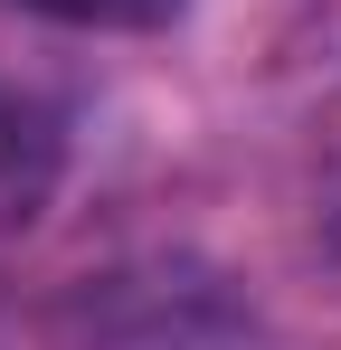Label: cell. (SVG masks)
Instances as JSON below:
<instances>
[{
	"label": "cell",
	"instance_id": "obj_1",
	"mask_svg": "<svg viewBox=\"0 0 341 350\" xmlns=\"http://www.w3.org/2000/svg\"><path fill=\"white\" fill-rule=\"evenodd\" d=\"M57 171H66V114L38 85L0 76V237H19L57 199Z\"/></svg>",
	"mask_w": 341,
	"mask_h": 350
},
{
	"label": "cell",
	"instance_id": "obj_2",
	"mask_svg": "<svg viewBox=\"0 0 341 350\" xmlns=\"http://www.w3.org/2000/svg\"><path fill=\"white\" fill-rule=\"evenodd\" d=\"M19 10H38L57 29H170L180 19V0H19Z\"/></svg>",
	"mask_w": 341,
	"mask_h": 350
}]
</instances>
